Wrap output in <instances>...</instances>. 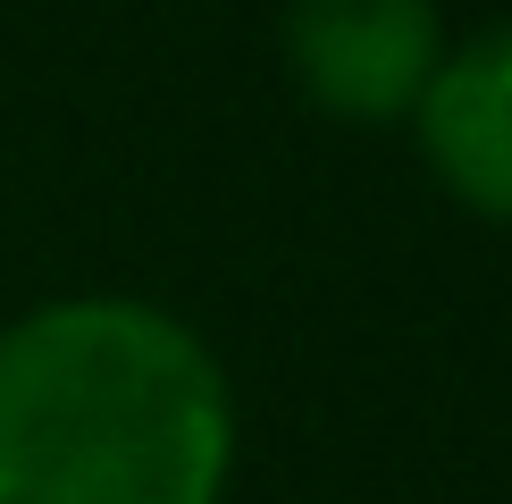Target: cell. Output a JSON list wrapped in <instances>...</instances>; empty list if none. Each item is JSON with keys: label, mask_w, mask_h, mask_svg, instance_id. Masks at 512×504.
Returning a JSON list of instances; mask_svg holds the SVG:
<instances>
[{"label": "cell", "mask_w": 512, "mask_h": 504, "mask_svg": "<svg viewBox=\"0 0 512 504\" xmlns=\"http://www.w3.org/2000/svg\"><path fill=\"white\" fill-rule=\"evenodd\" d=\"M412 118L437 177L479 219L512 227V26H487L462 51H445Z\"/></svg>", "instance_id": "3957f363"}, {"label": "cell", "mask_w": 512, "mask_h": 504, "mask_svg": "<svg viewBox=\"0 0 512 504\" xmlns=\"http://www.w3.org/2000/svg\"><path fill=\"white\" fill-rule=\"evenodd\" d=\"M286 59L328 118L378 126L420 110L445 59V26H437V0H294Z\"/></svg>", "instance_id": "7a4b0ae2"}, {"label": "cell", "mask_w": 512, "mask_h": 504, "mask_svg": "<svg viewBox=\"0 0 512 504\" xmlns=\"http://www.w3.org/2000/svg\"><path fill=\"white\" fill-rule=\"evenodd\" d=\"M227 370L152 303L84 294L0 336V504H219Z\"/></svg>", "instance_id": "6da1fadb"}]
</instances>
